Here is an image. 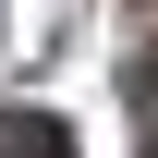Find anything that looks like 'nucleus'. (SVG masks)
Returning a JSON list of instances; mask_svg holds the SVG:
<instances>
[{"mask_svg":"<svg viewBox=\"0 0 158 158\" xmlns=\"http://www.w3.org/2000/svg\"><path fill=\"white\" fill-rule=\"evenodd\" d=\"M0 158H73V134H61L49 110H12L0 122Z\"/></svg>","mask_w":158,"mask_h":158,"instance_id":"obj_1","label":"nucleus"},{"mask_svg":"<svg viewBox=\"0 0 158 158\" xmlns=\"http://www.w3.org/2000/svg\"><path fill=\"white\" fill-rule=\"evenodd\" d=\"M146 158H158V134H146Z\"/></svg>","mask_w":158,"mask_h":158,"instance_id":"obj_2","label":"nucleus"}]
</instances>
